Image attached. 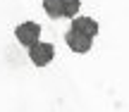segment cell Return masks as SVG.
<instances>
[{
  "label": "cell",
  "instance_id": "obj_3",
  "mask_svg": "<svg viewBox=\"0 0 129 112\" xmlns=\"http://www.w3.org/2000/svg\"><path fill=\"white\" fill-rule=\"evenodd\" d=\"M64 43H67V48H69L72 52L84 55V52L91 50L93 38H88V36H84V33H77V31H72V29H69V31L64 33Z\"/></svg>",
  "mask_w": 129,
  "mask_h": 112
},
{
  "label": "cell",
  "instance_id": "obj_2",
  "mask_svg": "<svg viewBox=\"0 0 129 112\" xmlns=\"http://www.w3.org/2000/svg\"><path fill=\"white\" fill-rule=\"evenodd\" d=\"M53 57H55V48H53L50 43L38 41L36 45L29 48V60H31L34 67H48L53 62Z\"/></svg>",
  "mask_w": 129,
  "mask_h": 112
},
{
  "label": "cell",
  "instance_id": "obj_4",
  "mask_svg": "<svg viewBox=\"0 0 129 112\" xmlns=\"http://www.w3.org/2000/svg\"><path fill=\"white\" fill-rule=\"evenodd\" d=\"M72 31H77V33H84V36H88V38H96L98 36V31H101V26H98V22L93 17H74L72 19Z\"/></svg>",
  "mask_w": 129,
  "mask_h": 112
},
{
  "label": "cell",
  "instance_id": "obj_5",
  "mask_svg": "<svg viewBox=\"0 0 129 112\" xmlns=\"http://www.w3.org/2000/svg\"><path fill=\"white\" fill-rule=\"evenodd\" d=\"M41 3H43V10H46L48 17H53V19L62 17V0H41Z\"/></svg>",
  "mask_w": 129,
  "mask_h": 112
},
{
  "label": "cell",
  "instance_id": "obj_6",
  "mask_svg": "<svg viewBox=\"0 0 129 112\" xmlns=\"http://www.w3.org/2000/svg\"><path fill=\"white\" fill-rule=\"evenodd\" d=\"M79 7H81V0H62V17H77Z\"/></svg>",
  "mask_w": 129,
  "mask_h": 112
},
{
  "label": "cell",
  "instance_id": "obj_1",
  "mask_svg": "<svg viewBox=\"0 0 129 112\" xmlns=\"http://www.w3.org/2000/svg\"><path fill=\"white\" fill-rule=\"evenodd\" d=\"M14 38H17V43L22 48H31L41 41V26L36 22H22L14 29Z\"/></svg>",
  "mask_w": 129,
  "mask_h": 112
}]
</instances>
